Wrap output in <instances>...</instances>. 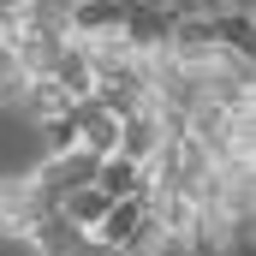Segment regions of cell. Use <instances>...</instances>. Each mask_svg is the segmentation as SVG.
<instances>
[{
    "instance_id": "cell-15",
    "label": "cell",
    "mask_w": 256,
    "mask_h": 256,
    "mask_svg": "<svg viewBox=\"0 0 256 256\" xmlns=\"http://www.w3.org/2000/svg\"><path fill=\"white\" fill-rule=\"evenodd\" d=\"M191 12H220V0H185Z\"/></svg>"
},
{
    "instance_id": "cell-9",
    "label": "cell",
    "mask_w": 256,
    "mask_h": 256,
    "mask_svg": "<svg viewBox=\"0 0 256 256\" xmlns=\"http://www.w3.org/2000/svg\"><path fill=\"white\" fill-rule=\"evenodd\" d=\"M208 24H214V48H220V54L250 60V48H256V24H250V12H208Z\"/></svg>"
},
{
    "instance_id": "cell-14",
    "label": "cell",
    "mask_w": 256,
    "mask_h": 256,
    "mask_svg": "<svg viewBox=\"0 0 256 256\" xmlns=\"http://www.w3.org/2000/svg\"><path fill=\"white\" fill-rule=\"evenodd\" d=\"M256 0H220V12H250Z\"/></svg>"
},
{
    "instance_id": "cell-3",
    "label": "cell",
    "mask_w": 256,
    "mask_h": 256,
    "mask_svg": "<svg viewBox=\"0 0 256 256\" xmlns=\"http://www.w3.org/2000/svg\"><path fill=\"white\" fill-rule=\"evenodd\" d=\"M24 238H30V250H36V256H84V244H90V232H78L60 208H48Z\"/></svg>"
},
{
    "instance_id": "cell-1",
    "label": "cell",
    "mask_w": 256,
    "mask_h": 256,
    "mask_svg": "<svg viewBox=\"0 0 256 256\" xmlns=\"http://www.w3.org/2000/svg\"><path fill=\"white\" fill-rule=\"evenodd\" d=\"M42 214H48V196L30 185V173L0 179V238H24Z\"/></svg>"
},
{
    "instance_id": "cell-7",
    "label": "cell",
    "mask_w": 256,
    "mask_h": 256,
    "mask_svg": "<svg viewBox=\"0 0 256 256\" xmlns=\"http://www.w3.org/2000/svg\"><path fill=\"white\" fill-rule=\"evenodd\" d=\"M18 108L30 114V126H48V120H66V114H72V96H66L54 78H24Z\"/></svg>"
},
{
    "instance_id": "cell-2",
    "label": "cell",
    "mask_w": 256,
    "mask_h": 256,
    "mask_svg": "<svg viewBox=\"0 0 256 256\" xmlns=\"http://www.w3.org/2000/svg\"><path fill=\"white\" fill-rule=\"evenodd\" d=\"M66 120H72V143H78L84 155H96V161H102V155H114V149H120V120H114L96 96L72 102V114H66Z\"/></svg>"
},
{
    "instance_id": "cell-4",
    "label": "cell",
    "mask_w": 256,
    "mask_h": 256,
    "mask_svg": "<svg viewBox=\"0 0 256 256\" xmlns=\"http://www.w3.org/2000/svg\"><path fill=\"white\" fill-rule=\"evenodd\" d=\"M120 24H126V0H78L72 6V42L120 36Z\"/></svg>"
},
{
    "instance_id": "cell-12",
    "label": "cell",
    "mask_w": 256,
    "mask_h": 256,
    "mask_svg": "<svg viewBox=\"0 0 256 256\" xmlns=\"http://www.w3.org/2000/svg\"><path fill=\"white\" fill-rule=\"evenodd\" d=\"M137 6H155V12H173V18H179V12H191L185 0H137Z\"/></svg>"
},
{
    "instance_id": "cell-13",
    "label": "cell",
    "mask_w": 256,
    "mask_h": 256,
    "mask_svg": "<svg viewBox=\"0 0 256 256\" xmlns=\"http://www.w3.org/2000/svg\"><path fill=\"white\" fill-rule=\"evenodd\" d=\"M84 256H126V250H108V244H96V238H90V244H84Z\"/></svg>"
},
{
    "instance_id": "cell-8",
    "label": "cell",
    "mask_w": 256,
    "mask_h": 256,
    "mask_svg": "<svg viewBox=\"0 0 256 256\" xmlns=\"http://www.w3.org/2000/svg\"><path fill=\"white\" fill-rule=\"evenodd\" d=\"M54 84H60L72 102H84V96H96V72H90V54L78 48V42H66V54L54 60V72H48Z\"/></svg>"
},
{
    "instance_id": "cell-10",
    "label": "cell",
    "mask_w": 256,
    "mask_h": 256,
    "mask_svg": "<svg viewBox=\"0 0 256 256\" xmlns=\"http://www.w3.org/2000/svg\"><path fill=\"white\" fill-rule=\"evenodd\" d=\"M108 202H114V196H102L96 185H84V191H66L54 208H60V214L72 220V226H78V232H96V220L108 214Z\"/></svg>"
},
{
    "instance_id": "cell-11",
    "label": "cell",
    "mask_w": 256,
    "mask_h": 256,
    "mask_svg": "<svg viewBox=\"0 0 256 256\" xmlns=\"http://www.w3.org/2000/svg\"><path fill=\"white\" fill-rule=\"evenodd\" d=\"M72 6L78 0H24V24H36V30H48V36H66L72 42Z\"/></svg>"
},
{
    "instance_id": "cell-6",
    "label": "cell",
    "mask_w": 256,
    "mask_h": 256,
    "mask_svg": "<svg viewBox=\"0 0 256 256\" xmlns=\"http://www.w3.org/2000/svg\"><path fill=\"white\" fill-rule=\"evenodd\" d=\"M143 214H149V208H143V196H120V202H108V214L96 220V232H90V238H96V244H108V250H126L131 232L143 226Z\"/></svg>"
},
{
    "instance_id": "cell-5",
    "label": "cell",
    "mask_w": 256,
    "mask_h": 256,
    "mask_svg": "<svg viewBox=\"0 0 256 256\" xmlns=\"http://www.w3.org/2000/svg\"><path fill=\"white\" fill-rule=\"evenodd\" d=\"M96 191L114 196V202H120V196H143L149 191V167H137L131 155L114 149V155H102V167H96Z\"/></svg>"
}]
</instances>
